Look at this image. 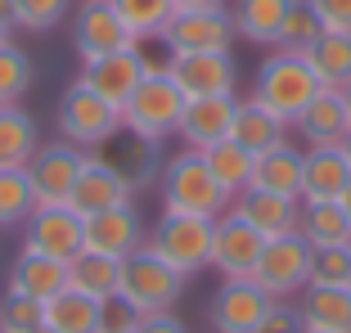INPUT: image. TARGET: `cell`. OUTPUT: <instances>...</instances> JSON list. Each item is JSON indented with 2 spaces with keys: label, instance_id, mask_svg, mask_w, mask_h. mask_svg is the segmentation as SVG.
<instances>
[{
  "label": "cell",
  "instance_id": "484cf974",
  "mask_svg": "<svg viewBox=\"0 0 351 333\" xmlns=\"http://www.w3.org/2000/svg\"><path fill=\"white\" fill-rule=\"evenodd\" d=\"M41 149L36 117L23 104H0V171H23Z\"/></svg>",
  "mask_w": 351,
  "mask_h": 333
},
{
  "label": "cell",
  "instance_id": "9a60e30c",
  "mask_svg": "<svg viewBox=\"0 0 351 333\" xmlns=\"http://www.w3.org/2000/svg\"><path fill=\"white\" fill-rule=\"evenodd\" d=\"M261 248H266V234H257L239 212H221L217 217V234H212V271H221V280H252Z\"/></svg>",
  "mask_w": 351,
  "mask_h": 333
},
{
  "label": "cell",
  "instance_id": "f546056e",
  "mask_svg": "<svg viewBox=\"0 0 351 333\" xmlns=\"http://www.w3.org/2000/svg\"><path fill=\"white\" fill-rule=\"evenodd\" d=\"M311 73L320 77L324 90H347L351 86V32H320V41L306 54Z\"/></svg>",
  "mask_w": 351,
  "mask_h": 333
},
{
  "label": "cell",
  "instance_id": "7bdbcfd3",
  "mask_svg": "<svg viewBox=\"0 0 351 333\" xmlns=\"http://www.w3.org/2000/svg\"><path fill=\"white\" fill-rule=\"evenodd\" d=\"M257 333H306V329H302V320H298V306L275 302V311L257 324Z\"/></svg>",
  "mask_w": 351,
  "mask_h": 333
},
{
  "label": "cell",
  "instance_id": "c3c4849f",
  "mask_svg": "<svg viewBox=\"0 0 351 333\" xmlns=\"http://www.w3.org/2000/svg\"><path fill=\"white\" fill-rule=\"evenodd\" d=\"M338 203H342V208H347V217H351V189H347V194L338 198Z\"/></svg>",
  "mask_w": 351,
  "mask_h": 333
},
{
  "label": "cell",
  "instance_id": "2e32d148",
  "mask_svg": "<svg viewBox=\"0 0 351 333\" xmlns=\"http://www.w3.org/2000/svg\"><path fill=\"white\" fill-rule=\"evenodd\" d=\"M23 248L68 266V261L86 248V217L73 212L68 203H63V208H36L27 217V243H23Z\"/></svg>",
  "mask_w": 351,
  "mask_h": 333
},
{
  "label": "cell",
  "instance_id": "ffe728a7",
  "mask_svg": "<svg viewBox=\"0 0 351 333\" xmlns=\"http://www.w3.org/2000/svg\"><path fill=\"white\" fill-rule=\"evenodd\" d=\"M351 189V162L338 149H306L302 166V203H338Z\"/></svg>",
  "mask_w": 351,
  "mask_h": 333
},
{
  "label": "cell",
  "instance_id": "ac0fdd59",
  "mask_svg": "<svg viewBox=\"0 0 351 333\" xmlns=\"http://www.w3.org/2000/svg\"><path fill=\"white\" fill-rule=\"evenodd\" d=\"M145 239H149V230H145V221H140V208H135V203H122V208L86 217V248L90 252L126 261L131 252L145 248Z\"/></svg>",
  "mask_w": 351,
  "mask_h": 333
},
{
  "label": "cell",
  "instance_id": "30bf717a",
  "mask_svg": "<svg viewBox=\"0 0 351 333\" xmlns=\"http://www.w3.org/2000/svg\"><path fill=\"white\" fill-rule=\"evenodd\" d=\"M275 311V297L257 280H221L207 302V320L217 333H257V324Z\"/></svg>",
  "mask_w": 351,
  "mask_h": 333
},
{
  "label": "cell",
  "instance_id": "d590c367",
  "mask_svg": "<svg viewBox=\"0 0 351 333\" xmlns=\"http://www.w3.org/2000/svg\"><path fill=\"white\" fill-rule=\"evenodd\" d=\"M117 14L126 18V27L135 32V41H154L162 36V27L171 23V0H113Z\"/></svg>",
  "mask_w": 351,
  "mask_h": 333
},
{
  "label": "cell",
  "instance_id": "7a4b0ae2",
  "mask_svg": "<svg viewBox=\"0 0 351 333\" xmlns=\"http://www.w3.org/2000/svg\"><path fill=\"white\" fill-rule=\"evenodd\" d=\"M320 90H324L320 77L311 73V63L302 54H279V50L257 68V82H252V99L261 108H270L284 126L298 122Z\"/></svg>",
  "mask_w": 351,
  "mask_h": 333
},
{
  "label": "cell",
  "instance_id": "3957f363",
  "mask_svg": "<svg viewBox=\"0 0 351 333\" xmlns=\"http://www.w3.org/2000/svg\"><path fill=\"white\" fill-rule=\"evenodd\" d=\"M212 234H217V217H176V212H162V221L149 230L145 248H154L171 271H180L189 280V275L212 266Z\"/></svg>",
  "mask_w": 351,
  "mask_h": 333
},
{
  "label": "cell",
  "instance_id": "f6af8a7d",
  "mask_svg": "<svg viewBox=\"0 0 351 333\" xmlns=\"http://www.w3.org/2000/svg\"><path fill=\"white\" fill-rule=\"evenodd\" d=\"M176 14H194V10H226V0H171Z\"/></svg>",
  "mask_w": 351,
  "mask_h": 333
},
{
  "label": "cell",
  "instance_id": "836d02e7",
  "mask_svg": "<svg viewBox=\"0 0 351 333\" xmlns=\"http://www.w3.org/2000/svg\"><path fill=\"white\" fill-rule=\"evenodd\" d=\"M320 32H324L320 14L311 10L306 0H298V5L289 10V18H284V27H279L275 50H279V54H302V59H306V54H311V45L320 41Z\"/></svg>",
  "mask_w": 351,
  "mask_h": 333
},
{
  "label": "cell",
  "instance_id": "d4e9b609",
  "mask_svg": "<svg viewBox=\"0 0 351 333\" xmlns=\"http://www.w3.org/2000/svg\"><path fill=\"white\" fill-rule=\"evenodd\" d=\"M68 288V266L54 257H41V252H19V261H14L10 271V288L5 293H23V297H32V302H54L59 293Z\"/></svg>",
  "mask_w": 351,
  "mask_h": 333
},
{
  "label": "cell",
  "instance_id": "f1b7e54d",
  "mask_svg": "<svg viewBox=\"0 0 351 333\" xmlns=\"http://www.w3.org/2000/svg\"><path fill=\"white\" fill-rule=\"evenodd\" d=\"M230 140L234 145H243L252 158L266 153V149H275L279 140H289V126L279 122L270 108H261L257 99H239V113H234V131H230Z\"/></svg>",
  "mask_w": 351,
  "mask_h": 333
},
{
  "label": "cell",
  "instance_id": "d6a6232c",
  "mask_svg": "<svg viewBox=\"0 0 351 333\" xmlns=\"http://www.w3.org/2000/svg\"><path fill=\"white\" fill-rule=\"evenodd\" d=\"M45 324L54 333H99V302L63 288L54 302H45Z\"/></svg>",
  "mask_w": 351,
  "mask_h": 333
},
{
  "label": "cell",
  "instance_id": "e0dca14e",
  "mask_svg": "<svg viewBox=\"0 0 351 333\" xmlns=\"http://www.w3.org/2000/svg\"><path fill=\"white\" fill-rule=\"evenodd\" d=\"M234 113H239V95H203V99H185V113H180L176 136L185 140V149L203 153V149L230 140Z\"/></svg>",
  "mask_w": 351,
  "mask_h": 333
},
{
  "label": "cell",
  "instance_id": "8fae6325",
  "mask_svg": "<svg viewBox=\"0 0 351 333\" xmlns=\"http://www.w3.org/2000/svg\"><path fill=\"white\" fill-rule=\"evenodd\" d=\"M77 82L86 86V90H95L108 108H117L122 113L126 104H131V95L140 90V82H145V59H140V50H113V54H99V59H82V77Z\"/></svg>",
  "mask_w": 351,
  "mask_h": 333
},
{
  "label": "cell",
  "instance_id": "83f0119b",
  "mask_svg": "<svg viewBox=\"0 0 351 333\" xmlns=\"http://www.w3.org/2000/svg\"><path fill=\"white\" fill-rule=\"evenodd\" d=\"M68 288H73V293H86V297H95V302L113 297V293L122 288V261L82 248L73 261H68Z\"/></svg>",
  "mask_w": 351,
  "mask_h": 333
},
{
  "label": "cell",
  "instance_id": "e575fe53",
  "mask_svg": "<svg viewBox=\"0 0 351 333\" xmlns=\"http://www.w3.org/2000/svg\"><path fill=\"white\" fill-rule=\"evenodd\" d=\"M32 212H36V194L27 171H0V230L27 225Z\"/></svg>",
  "mask_w": 351,
  "mask_h": 333
},
{
  "label": "cell",
  "instance_id": "60d3db41",
  "mask_svg": "<svg viewBox=\"0 0 351 333\" xmlns=\"http://www.w3.org/2000/svg\"><path fill=\"white\" fill-rule=\"evenodd\" d=\"M140 320H145V315L135 311L122 293H113V297H104V302H99V333H135Z\"/></svg>",
  "mask_w": 351,
  "mask_h": 333
},
{
  "label": "cell",
  "instance_id": "7dc6e473",
  "mask_svg": "<svg viewBox=\"0 0 351 333\" xmlns=\"http://www.w3.org/2000/svg\"><path fill=\"white\" fill-rule=\"evenodd\" d=\"M10 32L14 27H5V23H0V45H10Z\"/></svg>",
  "mask_w": 351,
  "mask_h": 333
},
{
  "label": "cell",
  "instance_id": "7402d4cb",
  "mask_svg": "<svg viewBox=\"0 0 351 333\" xmlns=\"http://www.w3.org/2000/svg\"><path fill=\"white\" fill-rule=\"evenodd\" d=\"M122 203H135V194H131V189H126L95 153H86V166H82V176H77V185H73L68 208L82 212V217H95V212L122 208Z\"/></svg>",
  "mask_w": 351,
  "mask_h": 333
},
{
  "label": "cell",
  "instance_id": "4316f807",
  "mask_svg": "<svg viewBox=\"0 0 351 333\" xmlns=\"http://www.w3.org/2000/svg\"><path fill=\"white\" fill-rule=\"evenodd\" d=\"M293 5H298V0H234V10H230L234 36H243V41H252V45H275L279 27H284Z\"/></svg>",
  "mask_w": 351,
  "mask_h": 333
},
{
  "label": "cell",
  "instance_id": "d6986e66",
  "mask_svg": "<svg viewBox=\"0 0 351 333\" xmlns=\"http://www.w3.org/2000/svg\"><path fill=\"white\" fill-rule=\"evenodd\" d=\"M302 166H306V153L293 149L289 140H279L275 149L252 158V185L261 194H279V198H298L302 203Z\"/></svg>",
  "mask_w": 351,
  "mask_h": 333
},
{
  "label": "cell",
  "instance_id": "7c38bea8",
  "mask_svg": "<svg viewBox=\"0 0 351 333\" xmlns=\"http://www.w3.org/2000/svg\"><path fill=\"white\" fill-rule=\"evenodd\" d=\"M158 41L167 54H207V50H230L234 45V18L230 10H194V14H171Z\"/></svg>",
  "mask_w": 351,
  "mask_h": 333
},
{
  "label": "cell",
  "instance_id": "816d5d0a",
  "mask_svg": "<svg viewBox=\"0 0 351 333\" xmlns=\"http://www.w3.org/2000/svg\"><path fill=\"white\" fill-rule=\"evenodd\" d=\"M342 99H347V113H351V86H347V90H342Z\"/></svg>",
  "mask_w": 351,
  "mask_h": 333
},
{
  "label": "cell",
  "instance_id": "4fadbf2b",
  "mask_svg": "<svg viewBox=\"0 0 351 333\" xmlns=\"http://www.w3.org/2000/svg\"><path fill=\"white\" fill-rule=\"evenodd\" d=\"M171 82L185 90V99L203 95H234L239 90V63L230 50H207V54H171L167 63Z\"/></svg>",
  "mask_w": 351,
  "mask_h": 333
},
{
  "label": "cell",
  "instance_id": "f907efd6",
  "mask_svg": "<svg viewBox=\"0 0 351 333\" xmlns=\"http://www.w3.org/2000/svg\"><path fill=\"white\" fill-rule=\"evenodd\" d=\"M342 153H347V162H351V136H347V140H342Z\"/></svg>",
  "mask_w": 351,
  "mask_h": 333
},
{
  "label": "cell",
  "instance_id": "cb8c5ba5",
  "mask_svg": "<svg viewBox=\"0 0 351 333\" xmlns=\"http://www.w3.org/2000/svg\"><path fill=\"white\" fill-rule=\"evenodd\" d=\"M298 320L306 333H351V288L306 284L298 293Z\"/></svg>",
  "mask_w": 351,
  "mask_h": 333
},
{
  "label": "cell",
  "instance_id": "74e56055",
  "mask_svg": "<svg viewBox=\"0 0 351 333\" xmlns=\"http://www.w3.org/2000/svg\"><path fill=\"white\" fill-rule=\"evenodd\" d=\"M311 284H320V288H351V243H338V248H315V261H311Z\"/></svg>",
  "mask_w": 351,
  "mask_h": 333
},
{
  "label": "cell",
  "instance_id": "4dcf8cb0",
  "mask_svg": "<svg viewBox=\"0 0 351 333\" xmlns=\"http://www.w3.org/2000/svg\"><path fill=\"white\" fill-rule=\"evenodd\" d=\"M298 234L311 248H338V243H351V217L342 203H302Z\"/></svg>",
  "mask_w": 351,
  "mask_h": 333
},
{
  "label": "cell",
  "instance_id": "ee69618b",
  "mask_svg": "<svg viewBox=\"0 0 351 333\" xmlns=\"http://www.w3.org/2000/svg\"><path fill=\"white\" fill-rule=\"evenodd\" d=\"M135 333H189V329H185V320H180L176 311H158V315H145Z\"/></svg>",
  "mask_w": 351,
  "mask_h": 333
},
{
  "label": "cell",
  "instance_id": "52a82bcc",
  "mask_svg": "<svg viewBox=\"0 0 351 333\" xmlns=\"http://www.w3.org/2000/svg\"><path fill=\"white\" fill-rule=\"evenodd\" d=\"M90 149H77L73 140H50L32 153V162L23 166L32 180V194H36V208H63L73 198V185L86 166Z\"/></svg>",
  "mask_w": 351,
  "mask_h": 333
},
{
  "label": "cell",
  "instance_id": "603a6c76",
  "mask_svg": "<svg viewBox=\"0 0 351 333\" xmlns=\"http://www.w3.org/2000/svg\"><path fill=\"white\" fill-rule=\"evenodd\" d=\"M230 212H239L257 234L279 239V234H298L302 203H298V198H279V194H261V189H243Z\"/></svg>",
  "mask_w": 351,
  "mask_h": 333
},
{
  "label": "cell",
  "instance_id": "6da1fadb",
  "mask_svg": "<svg viewBox=\"0 0 351 333\" xmlns=\"http://www.w3.org/2000/svg\"><path fill=\"white\" fill-rule=\"evenodd\" d=\"M158 194H162V212H176V217H221L230 203V194L217 185L203 153H194V149L162 162Z\"/></svg>",
  "mask_w": 351,
  "mask_h": 333
},
{
  "label": "cell",
  "instance_id": "ab89813d",
  "mask_svg": "<svg viewBox=\"0 0 351 333\" xmlns=\"http://www.w3.org/2000/svg\"><path fill=\"white\" fill-rule=\"evenodd\" d=\"M41 320H45L41 302H32L23 293H5V302H0V333H32Z\"/></svg>",
  "mask_w": 351,
  "mask_h": 333
},
{
  "label": "cell",
  "instance_id": "277c9868",
  "mask_svg": "<svg viewBox=\"0 0 351 333\" xmlns=\"http://www.w3.org/2000/svg\"><path fill=\"white\" fill-rule=\"evenodd\" d=\"M180 113H185V90L171 82V73H145L140 90L122 108V126L145 140H167L176 136Z\"/></svg>",
  "mask_w": 351,
  "mask_h": 333
},
{
  "label": "cell",
  "instance_id": "bcb514c9",
  "mask_svg": "<svg viewBox=\"0 0 351 333\" xmlns=\"http://www.w3.org/2000/svg\"><path fill=\"white\" fill-rule=\"evenodd\" d=\"M0 23H5V27H14V0H0Z\"/></svg>",
  "mask_w": 351,
  "mask_h": 333
},
{
  "label": "cell",
  "instance_id": "8d00e7d4",
  "mask_svg": "<svg viewBox=\"0 0 351 333\" xmlns=\"http://www.w3.org/2000/svg\"><path fill=\"white\" fill-rule=\"evenodd\" d=\"M32 82H36V68H32V59L19 50V45H0V104H19L23 95L32 90Z\"/></svg>",
  "mask_w": 351,
  "mask_h": 333
},
{
  "label": "cell",
  "instance_id": "1f68e13d",
  "mask_svg": "<svg viewBox=\"0 0 351 333\" xmlns=\"http://www.w3.org/2000/svg\"><path fill=\"white\" fill-rule=\"evenodd\" d=\"M203 162H207V171L217 176V185L226 189L230 198H239L252 185V153L243 145H234V140H221V145L203 149Z\"/></svg>",
  "mask_w": 351,
  "mask_h": 333
},
{
  "label": "cell",
  "instance_id": "681fc988",
  "mask_svg": "<svg viewBox=\"0 0 351 333\" xmlns=\"http://www.w3.org/2000/svg\"><path fill=\"white\" fill-rule=\"evenodd\" d=\"M32 333H54V329H50V324H45V320H41V324H36V329H32Z\"/></svg>",
  "mask_w": 351,
  "mask_h": 333
},
{
  "label": "cell",
  "instance_id": "44dd1931",
  "mask_svg": "<svg viewBox=\"0 0 351 333\" xmlns=\"http://www.w3.org/2000/svg\"><path fill=\"white\" fill-rule=\"evenodd\" d=\"M293 126L302 131V140H306L311 149H338L342 140L351 136V113H347L342 90H320Z\"/></svg>",
  "mask_w": 351,
  "mask_h": 333
},
{
  "label": "cell",
  "instance_id": "b9f144b4",
  "mask_svg": "<svg viewBox=\"0 0 351 333\" xmlns=\"http://www.w3.org/2000/svg\"><path fill=\"white\" fill-rule=\"evenodd\" d=\"M320 14L324 32H351V0H306Z\"/></svg>",
  "mask_w": 351,
  "mask_h": 333
},
{
  "label": "cell",
  "instance_id": "9c48e42d",
  "mask_svg": "<svg viewBox=\"0 0 351 333\" xmlns=\"http://www.w3.org/2000/svg\"><path fill=\"white\" fill-rule=\"evenodd\" d=\"M117 126H122V113L108 108L99 95L86 90L82 82H73L68 95L59 99V131H63V140H73L77 149H99Z\"/></svg>",
  "mask_w": 351,
  "mask_h": 333
},
{
  "label": "cell",
  "instance_id": "5bb4252c",
  "mask_svg": "<svg viewBox=\"0 0 351 333\" xmlns=\"http://www.w3.org/2000/svg\"><path fill=\"white\" fill-rule=\"evenodd\" d=\"M73 45L82 59H99V54H113V50H131L135 32L126 27L113 0H82V10L73 18Z\"/></svg>",
  "mask_w": 351,
  "mask_h": 333
},
{
  "label": "cell",
  "instance_id": "5b68a950",
  "mask_svg": "<svg viewBox=\"0 0 351 333\" xmlns=\"http://www.w3.org/2000/svg\"><path fill=\"white\" fill-rule=\"evenodd\" d=\"M117 293L140 315H158V311H171L176 297L185 293V275L171 271L154 248H140L122 261V288Z\"/></svg>",
  "mask_w": 351,
  "mask_h": 333
},
{
  "label": "cell",
  "instance_id": "ba28073f",
  "mask_svg": "<svg viewBox=\"0 0 351 333\" xmlns=\"http://www.w3.org/2000/svg\"><path fill=\"white\" fill-rule=\"evenodd\" d=\"M90 153L99 158V162L108 166V171H113V176L131 189V194L158 185V176H162V153H158V140L135 136V131H126V126H117L113 136L104 140L99 149H90Z\"/></svg>",
  "mask_w": 351,
  "mask_h": 333
},
{
  "label": "cell",
  "instance_id": "f35d334b",
  "mask_svg": "<svg viewBox=\"0 0 351 333\" xmlns=\"http://www.w3.org/2000/svg\"><path fill=\"white\" fill-rule=\"evenodd\" d=\"M68 18V0H14V27L50 32Z\"/></svg>",
  "mask_w": 351,
  "mask_h": 333
},
{
  "label": "cell",
  "instance_id": "8992f818",
  "mask_svg": "<svg viewBox=\"0 0 351 333\" xmlns=\"http://www.w3.org/2000/svg\"><path fill=\"white\" fill-rule=\"evenodd\" d=\"M311 261H315V248H311L302 234H279V239H266L252 280H257L275 302H293L311 284Z\"/></svg>",
  "mask_w": 351,
  "mask_h": 333
}]
</instances>
